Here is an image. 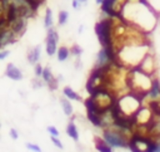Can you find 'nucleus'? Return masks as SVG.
Here are the masks:
<instances>
[{"label":"nucleus","instance_id":"obj_1","mask_svg":"<svg viewBox=\"0 0 160 152\" xmlns=\"http://www.w3.org/2000/svg\"><path fill=\"white\" fill-rule=\"evenodd\" d=\"M121 18L130 25L144 33H150L158 23V14L145 3V0H129L124 6Z\"/></svg>","mask_w":160,"mask_h":152},{"label":"nucleus","instance_id":"obj_2","mask_svg":"<svg viewBox=\"0 0 160 152\" xmlns=\"http://www.w3.org/2000/svg\"><path fill=\"white\" fill-rule=\"evenodd\" d=\"M149 53V43H130L122 45L116 52V60L126 69H132L139 67Z\"/></svg>","mask_w":160,"mask_h":152},{"label":"nucleus","instance_id":"obj_3","mask_svg":"<svg viewBox=\"0 0 160 152\" xmlns=\"http://www.w3.org/2000/svg\"><path fill=\"white\" fill-rule=\"evenodd\" d=\"M116 97L110 90H100L94 94H90L89 98L85 99L84 104L86 107V112L98 113L104 116L106 112L111 111V108L116 103Z\"/></svg>","mask_w":160,"mask_h":152},{"label":"nucleus","instance_id":"obj_4","mask_svg":"<svg viewBox=\"0 0 160 152\" xmlns=\"http://www.w3.org/2000/svg\"><path fill=\"white\" fill-rule=\"evenodd\" d=\"M151 77L152 75L146 74L145 72L140 70L139 68L129 69L128 75H126V84H128L129 92L135 93L136 95H139L144 99L146 93L151 88V84L154 80Z\"/></svg>","mask_w":160,"mask_h":152},{"label":"nucleus","instance_id":"obj_5","mask_svg":"<svg viewBox=\"0 0 160 152\" xmlns=\"http://www.w3.org/2000/svg\"><path fill=\"white\" fill-rule=\"evenodd\" d=\"M141 102H142V98L136 95L135 93H131V92H126L124 94H121L120 97H118L116 99V107L118 109L128 116V117H134L135 113L142 107L141 106Z\"/></svg>","mask_w":160,"mask_h":152},{"label":"nucleus","instance_id":"obj_6","mask_svg":"<svg viewBox=\"0 0 160 152\" xmlns=\"http://www.w3.org/2000/svg\"><path fill=\"white\" fill-rule=\"evenodd\" d=\"M132 134L125 131H121L116 127H108L102 129L101 137L105 139L106 143H109L112 148H128L130 137Z\"/></svg>","mask_w":160,"mask_h":152},{"label":"nucleus","instance_id":"obj_7","mask_svg":"<svg viewBox=\"0 0 160 152\" xmlns=\"http://www.w3.org/2000/svg\"><path fill=\"white\" fill-rule=\"evenodd\" d=\"M95 34L98 36V40L102 48H110L112 46V16H105L100 19L95 24ZM115 50V49H114Z\"/></svg>","mask_w":160,"mask_h":152},{"label":"nucleus","instance_id":"obj_8","mask_svg":"<svg viewBox=\"0 0 160 152\" xmlns=\"http://www.w3.org/2000/svg\"><path fill=\"white\" fill-rule=\"evenodd\" d=\"M85 88L89 94H94L100 90H109L108 89V75L106 69H92L88 82L85 84Z\"/></svg>","mask_w":160,"mask_h":152},{"label":"nucleus","instance_id":"obj_9","mask_svg":"<svg viewBox=\"0 0 160 152\" xmlns=\"http://www.w3.org/2000/svg\"><path fill=\"white\" fill-rule=\"evenodd\" d=\"M128 148L131 152H155L156 143L151 137L146 134L134 133L130 137Z\"/></svg>","mask_w":160,"mask_h":152},{"label":"nucleus","instance_id":"obj_10","mask_svg":"<svg viewBox=\"0 0 160 152\" xmlns=\"http://www.w3.org/2000/svg\"><path fill=\"white\" fill-rule=\"evenodd\" d=\"M129 0H104L100 10L105 16H121L124 6Z\"/></svg>","mask_w":160,"mask_h":152},{"label":"nucleus","instance_id":"obj_11","mask_svg":"<svg viewBox=\"0 0 160 152\" xmlns=\"http://www.w3.org/2000/svg\"><path fill=\"white\" fill-rule=\"evenodd\" d=\"M155 116L152 114L151 109L149 107H141L134 116L135 127H148L155 121Z\"/></svg>","mask_w":160,"mask_h":152},{"label":"nucleus","instance_id":"obj_12","mask_svg":"<svg viewBox=\"0 0 160 152\" xmlns=\"http://www.w3.org/2000/svg\"><path fill=\"white\" fill-rule=\"evenodd\" d=\"M11 5L14 6L18 16L20 18H25V19H30L35 15V10L31 6V4L28 0H10Z\"/></svg>","mask_w":160,"mask_h":152},{"label":"nucleus","instance_id":"obj_13","mask_svg":"<svg viewBox=\"0 0 160 152\" xmlns=\"http://www.w3.org/2000/svg\"><path fill=\"white\" fill-rule=\"evenodd\" d=\"M58 43H59V33L55 28H51L46 33L45 38V50L49 57H52L58 52Z\"/></svg>","mask_w":160,"mask_h":152},{"label":"nucleus","instance_id":"obj_14","mask_svg":"<svg viewBox=\"0 0 160 152\" xmlns=\"http://www.w3.org/2000/svg\"><path fill=\"white\" fill-rule=\"evenodd\" d=\"M41 79H42V82H44V84H45L50 90L58 89L59 80H58V78L52 74V72H51L50 68H48V67L44 68V72H42V74H41Z\"/></svg>","mask_w":160,"mask_h":152},{"label":"nucleus","instance_id":"obj_15","mask_svg":"<svg viewBox=\"0 0 160 152\" xmlns=\"http://www.w3.org/2000/svg\"><path fill=\"white\" fill-rule=\"evenodd\" d=\"M9 25H10V29L15 33V35H16L18 38H20V36L25 33V30H26L28 19L18 16V18H15L12 21H10V23H9Z\"/></svg>","mask_w":160,"mask_h":152},{"label":"nucleus","instance_id":"obj_16","mask_svg":"<svg viewBox=\"0 0 160 152\" xmlns=\"http://www.w3.org/2000/svg\"><path fill=\"white\" fill-rule=\"evenodd\" d=\"M136 68H139L140 70L145 72L146 74L152 75V74L155 73V69H156V64H155L154 55H152L151 53H149V54L142 59V62L139 64V67H136Z\"/></svg>","mask_w":160,"mask_h":152},{"label":"nucleus","instance_id":"obj_17","mask_svg":"<svg viewBox=\"0 0 160 152\" xmlns=\"http://www.w3.org/2000/svg\"><path fill=\"white\" fill-rule=\"evenodd\" d=\"M18 39H19V38L15 35V33H14V31L10 29V26H9L8 29H5V30H2V31L0 33V46L4 48V46H6V45H10V44L15 43Z\"/></svg>","mask_w":160,"mask_h":152},{"label":"nucleus","instance_id":"obj_18","mask_svg":"<svg viewBox=\"0 0 160 152\" xmlns=\"http://www.w3.org/2000/svg\"><path fill=\"white\" fill-rule=\"evenodd\" d=\"M5 75L8 78H10L11 80H21L24 77L21 70L14 63H8V65L5 68Z\"/></svg>","mask_w":160,"mask_h":152},{"label":"nucleus","instance_id":"obj_19","mask_svg":"<svg viewBox=\"0 0 160 152\" xmlns=\"http://www.w3.org/2000/svg\"><path fill=\"white\" fill-rule=\"evenodd\" d=\"M145 98L149 99V100L160 99V80H159V79H154V80H152L151 88H150L149 92L146 93ZM149 100H148V102H149Z\"/></svg>","mask_w":160,"mask_h":152},{"label":"nucleus","instance_id":"obj_20","mask_svg":"<svg viewBox=\"0 0 160 152\" xmlns=\"http://www.w3.org/2000/svg\"><path fill=\"white\" fill-rule=\"evenodd\" d=\"M40 57H41V46L40 45H36V46L31 48L26 54V59L31 65H35L36 63H39Z\"/></svg>","mask_w":160,"mask_h":152},{"label":"nucleus","instance_id":"obj_21","mask_svg":"<svg viewBox=\"0 0 160 152\" xmlns=\"http://www.w3.org/2000/svg\"><path fill=\"white\" fill-rule=\"evenodd\" d=\"M94 143H95L96 151H99V152H112V149H114L109 143L105 142V139L102 137H99V136H96L94 138Z\"/></svg>","mask_w":160,"mask_h":152},{"label":"nucleus","instance_id":"obj_22","mask_svg":"<svg viewBox=\"0 0 160 152\" xmlns=\"http://www.w3.org/2000/svg\"><path fill=\"white\" fill-rule=\"evenodd\" d=\"M65 132H66V134H68L71 139H74L75 142H78V141H79V129H78V127H76V124H75L74 119H71V121L66 124Z\"/></svg>","mask_w":160,"mask_h":152},{"label":"nucleus","instance_id":"obj_23","mask_svg":"<svg viewBox=\"0 0 160 152\" xmlns=\"http://www.w3.org/2000/svg\"><path fill=\"white\" fill-rule=\"evenodd\" d=\"M62 94H64V97L68 98L69 100H78V102L82 100V98L80 97V94L76 93L71 87H65V88L62 89Z\"/></svg>","mask_w":160,"mask_h":152},{"label":"nucleus","instance_id":"obj_24","mask_svg":"<svg viewBox=\"0 0 160 152\" xmlns=\"http://www.w3.org/2000/svg\"><path fill=\"white\" fill-rule=\"evenodd\" d=\"M70 55H71V53H70V48H68V46H65V45L58 48L56 58H58L59 62H65V60H68Z\"/></svg>","mask_w":160,"mask_h":152},{"label":"nucleus","instance_id":"obj_25","mask_svg":"<svg viewBox=\"0 0 160 152\" xmlns=\"http://www.w3.org/2000/svg\"><path fill=\"white\" fill-rule=\"evenodd\" d=\"M54 18H52V10L50 8L45 9V15H44V28L46 30L54 28Z\"/></svg>","mask_w":160,"mask_h":152},{"label":"nucleus","instance_id":"obj_26","mask_svg":"<svg viewBox=\"0 0 160 152\" xmlns=\"http://www.w3.org/2000/svg\"><path fill=\"white\" fill-rule=\"evenodd\" d=\"M60 106H61V109H62L65 116H69V117L72 116L74 108H72V104L70 103V100L68 98H61L60 99Z\"/></svg>","mask_w":160,"mask_h":152},{"label":"nucleus","instance_id":"obj_27","mask_svg":"<svg viewBox=\"0 0 160 152\" xmlns=\"http://www.w3.org/2000/svg\"><path fill=\"white\" fill-rule=\"evenodd\" d=\"M69 21V11L66 10H60L58 14V24L60 26H64Z\"/></svg>","mask_w":160,"mask_h":152},{"label":"nucleus","instance_id":"obj_28","mask_svg":"<svg viewBox=\"0 0 160 152\" xmlns=\"http://www.w3.org/2000/svg\"><path fill=\"white\" fill-rule=\"evenodd\" d=\"M145 3H146L156 14H160V0H145Z\"/></svg>","mask_w":160,"mask_h":152},{"label":"nucleus","instance_id":"obj_29","mask_svg":"<svg viewBox=\"0 0 160 152\" xmlns=\"http://www.w3.org/2000/svg\"><path fill=\"white\" fill-rule=\"evenodd\" d=\"M70 53H71V55H74L75 58H80V57H81V53H82V48H81L79 44H72L71 48H70Z\"/></svg>","mask_w":160,"mask_h":152},{"label":"nucleus","instance_id":"obj_30","mask_svg":"<svg viewBox=\"0 0 160 152\" xmlns=\"http://www.w3.org/2000/svg\"><path fill=\"white\" fill-rule=\"evenodd\" d=\"M42 72H44V67H42L40 63H36V64L34 65V74H35V77H36V78H41Z\"/></svg>","mask_w":160,"mask_h":152},{"label":"nucleus","instance_id":"obj_31","mask_svg":"<svg viewBox=\"0 0 160 152\" xmlns=\"http://www.w3.org/2000/svg\"><path fill=\"white\" fill-rule=\"evenodd\" d=\"M25 146H26V148H28L29 151H31V152H42V151H41V148H40V146H38L36 143L28 142Z\"/></svg>","mask_w":160,"mask_h":152},{"label":"nucleus","instance_id":"obj_32","mask_svg":"<svg viewBox=\"0 0 160 152\" xmlns=\"http://www.w3.org/2000/svg\"><path fill=\"white\" fill-rule=\"evenodd\" d=\"M46 131L49 132L50 136H54V137H59V136H60L59 129H58L55 126H48V127H46Z\"/></svg>","mask_w":160,"mask_h":152},{"label":"nucleus","instance_id":"obj_33","mask_svg":"<svg viewBox=\"0 0 160 152\" xmlns=\"http://www.w3.org/2000/svg\"><path fill=\"white\" fill-rule=\"evenodd\" d=\"M31 83H32L31 85H32V88H34V89H39V88H41V87L44 85L42 79H41V78H36V77H35V79H32V82H31Z\"/></svg>","mask_w":160,"mask_h":152},{"label":"nucleus","instance_id":"obj_34","mask_svg":"<svg viewBox=\"0 0 160 152\" xmlns=\"http://www.w3.org/2000/svg\"><path fill=\"white\" fill-rule=\"evenodd\" d=\"M50 139H51L52 144H54L55 147H58L59 149H62V148H64V144L61 143V141L59 139V137H54V136H50Z\"/></svg>","mask_w":160,"mask_h":152},{"label":"nucleus","instance_id":"obj_35","mask_svg":"<svg viewBox=\"0 0 160 152\" xmlns=\"http://www.w3.org/2000/svg\"><path fill=\"white\" fill-rule=\"evenodd\" d=\"M28 1L31 4V6L34 8V10H35V11H36V10H38V9H39V8L45 3V0H28Z\"/></svg>","mask_w":160,"mask_h":152},{"label":"nucleus","instance_id":"obj_36","mask_svg":"<svg viewBox=\"0 0 160 152\" xmlns=\"http://www.w3.org/2000/svg\"><path fill=\"white\" fill-rule=\"evenodd\" d=\"M9 136H10L11 139H18V138H19V133H18V131H16L15 128H10Z\"/></svg>","mask_w":160,"mask_h":152},{"label":"nucleus","instance_id":"obj_37","mask_svg":"<svg viewBox=\"0 0 160 152\" xmlns=\"http://www.w3.org/2000/svg\"><path fill=\"white\" fill-rule=\"evenodd\" d=\"M81 3L79 1V0H72L71 1V6H72V9H75V10H80L81 9Z\"/></svg>","mask_w":160,"mask_h":152},{"label":"nucleus","instance_id":"obj_38","mask_svg":"<svg viewBox=\"0 0 160 152\" xmlns=\"http://www.w3.org/2000/svg\"><path fill=\"white\" fill-rule=\"evenodd\" d=\"M9 54H10L9 50H1V52H0V60H2V59H5L6 57H9Z\"/></svg>","mask_w":160,"mask_h":152},{"label":"nucleus","instance_id":"obj_39","mask_svg":"<svg viewBox=\"0 0 160 152\" xmlns=\"http://www.w3.org/2000/svg\"><path fill=\"white\" fill-rule=\"evenodd\" d=\"M154 141H155V143H156V149H155V152H160V136H159L158 138H155Z\"/></svg>","mask_w":160,"mask_h":152},{"label":"nucleus","instance_id":"obj_40","mask_svg":"<svg viewBox=\"0 0 160 152\" xmlns=\"http://www.w3.org/2000/svg\"><path fill=\"white\" fill-rule=\"evenodd\" d=\"M82 30H84V25H80L79 29H78V31H79V33H82Z\"/></svg>","mask_w":160,"mask_h":152},{"label":"nucleus","instance_id":"obj_41","mask_svg":"<svg viewBox=\"0 0 160 152\" xmlns=\"http://www.w3.org/2000/svg\"><path fill=\"white\" fill-rule=\"evenodd\" d=\"M95 3H96L98 5H101V4L104 3V0H95Z\"/></svg>","mask_w":160,"mask_h":152},{"label":"nucleus","instance_id":"obj_42","mask_svg":"<svg viewBox=\"0 0 160 152\" xmlns=\"http://www.w3.org/2000/svg\"><path fill=\"white\" fill-rule=\"evenodd\" d=\"M79 1H80L82 5H86V4H88V0H79Z\"/></svg>","mask_w":160,"mask_h":152},{"label":"nucleus","instance_id":"obj_43","mask_svg":"<svg viewBox=\"0 0 160 152\" xmlns=\"http://www.w3.org/2000/svg\"><path fill=\"white\" fill-rule=\"evenodd\" d=\"M0 126H1V124H0Z\"/></svg>","mask_w":160,"mask_h":152}]
</instances>
